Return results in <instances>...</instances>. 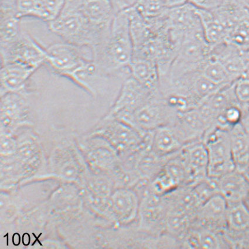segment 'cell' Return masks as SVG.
Returning <instances> with one entry per match:
<instances>
[{
    "label": "cell",
    "instance_id": "1",
    "mask_svg": "<svg viewBox=\"0 0 249 249\" xmlns=\"http://www.w3.org/2000/svg\"><path fill=\"white\" fill-rule=\"evenodd\" d=\"M46 50L45 65L53 72L70 80L90 96H97V82L107 78L94 62L90 48L64 42L51 45Z\"/></svg>",
    "mask_w": 249,
    "mask_h": 249
},
{
    "label": "cell",
    "instance_id": "2",
    "mask_svg": "<svg viewBox=\"0 0 249 249\" xmlns=\"http://www.w3.org/2000/svg\"><path fill=\"white\" fill-rule=\"evenodd\" d=\"M133 55L129 18L126 10L119 11L109 34L102 45L93 52V61L106 77L130 75L129 66Z\"/></svg>",
    "mask_w": 249,
    "mask_h": 249
},
{
    "label": "cell",
    "instance_id": "3",
    "mask_svg": "<svg viewBox=\"0 0 249 249\" xmlns=\"http://www.w3.org/2000/svg\"><path fill=\"white\" fill-rule=\"evenodd\" d=\"M212 47L205 38L202 28L185 34L181 47L168 73L160 82L171 81L193 71H198L210 58Z\"/></svg>",
    "mask_w": 249,
    "mask_h": 249
},
{
    "label": "cell",
    "instance_id": "4",
    "mask_svg": "<svg viewBox=\"0 0 249 249\" xmlns=\"http://www.w3.org/2000/svg\"><path fill=\"white\" fill-rule=\"evenodd\" d=\"M47 23L51 32L65 42L89 47L91 50L96 47V36L90 24L77 8L68 2H65L59 15Z\"/></svg>",
    "mask_w": 249,
    "mask_h": 249
},
{
    "label": "cell",
    "instance_id": "5",
    "mask_svg": "<svg viewBox=\"0 0 249 249\" xmlns=\"http://www.w3.org/2000/svg\"><path fill=\"white\" fill-rule=\"evenodd\" d=\"M95 134L113 146L120 154H131L149 144L152 132L142 133L127 123L105 117Z\"/></svg>",
    "mask_w": 249,
    "mask_h": 249
},
{
    "label": "cell",
    "instance_id": "6",
    "mask_svg": "<svg viewBox=\"0 0 249 249\" xmlns=\"http://www.w3.org/2000/svg\"><path fill=\"white\" fill-rule=\"evenodd\" d=\"M178 114L169 107L159 90L145 104L122 122L145 134L175 122Z\"/></svg>",
    "mask_w": 249,
    "mask_h": 249
},
{
    "label": "cell",
    "instance_id": "7",
    "mask_svg": "<svg viewBox=\"0 0 249 249\" xmlns=\"http://www.w3.org/2000/svg\"><path fill=\"white\" fill-rule=\"evenodd\" d=\"M208 154V177L217 180L234 170L230 130L214 127L202 139Z\"/></svg>",
    "mask_w": 249,
    "mask_h": 249
},
{
    "label": "cell",
    "instance_id": "8",
    "mask_svg": "<svg viewBox=\"0 0 249 249\" xmlns=\"http://www.w3.org/2000/svg\"><path fill=\"white\" fill-rule=\"evenodd\" d=\"M87 20L97 40L95 48L107 38L117 11L110 0H66Z\"/></svg>",
    "mask_w": 249,
    "mask_h": 249
},
{
    "label": "cell",
    "instance_id": "9",
    "mask_svg": "<svg viewBox=\"0 0 249 249\" xmlns=\"http://www.w3.org/2000/svg\"><path fill=\"white\" fill-rule=\"evenodd\" d=\"M47 50L29 34L22 31L12 42L1 45V64L19 63L36 70L45 65Z\"/></svg>",
    "mask_w": 249,
    "mask_h": 249
},
{
    "label": "cell",
    "instance_id": "10",
    "mask_svg": "<svg viewBox=\"0 0 249 249\" xmlns=\"http://www.w3.org/2000/svg\"><path fill=\"white\" fill-rule=\"evenodd\" d=\"M156 91L149 89L129 75L123 82L118 96L105 116L124 121L145 104Z\"/></svg>",
    "mask_w": 249,
    "mask_h": 249
},
{
    "label": "cell",
    "instance_id": "11",
    "mask_svg": "<svg viewBox=\"0 0 249 249\" xmlns=\"http://www.w3.org/2000/svg\"><path fill=\"white\" fill-rule=\"evenodd\" d=\"M179 156L185 170V186L193 187L208 178V154L202 140L185 145Z\"/></svg>",
    "mask_w": 249,
    "mask_h": 249
},
{
    "label": "cell",
    "instance_id": "12",
    "mask_svg": "<svg viewBox=\"0 0 249 249\" xmlns=\"http://www.w3.org/2000/svg\"><path fill=\"white\" fill-rule=\"evenodd\" d=\"M211 55L222 64L234 82L249 69V53L238 46L223 43L212 47Z\"/></svg>",
    "mask_w": 249,
    "mask_h": 249
},
{
    "label": "cell",
    "instance_id": "13",
    "mask_svg": "<svg viewBox=\"0 0 249 249\" xmlns=\"http://www.w3.org/2000/svg\"><path fill=\"white\" fill-rule=\"evenodd\" d=\"M227 210L226 200L219 194H214L199 207L193 225L223 232L226 228Z\"/></svg>",
    "mask_w": 249,
    "mask_h": 249
},
{
    "label": "cell",
    "instance_id": "14",
    "mask_svg": "<svg viewBox=\"0 0 249 249\" xmlns=\"http://www.w3.org/2000/svg\"><path fill=\"white\" fill-rule=\"evenodd\" d=\"M188 143L175 122L153 131L151 148L158 156L170 157L178 153Z\"/></svg>",
    "mask_w": 249,
    "mask_h": 249
},
{
    "label": "cell",
    "instance_id": "15",
    "mask_svg": "<svg viewBox=\"0 0 249 249\" xmlns=\"http://www.w3.org/2000/svg\"><path fill=\"white\" fill-rule=\"evenodd\" d=\"M36 68L19 63H8L1 68V96L7 93L25 91L28 80Z\"/></svg>",
    "mask_w": 249,
    "mask_h": 249
},
{
    "label": "cell",
    "instance_id": "16",
    "mask_svg": "<svg viewBox=\"0 0 249 249\" xmlns=\"http://www.w3.org/2000/svg\"><path fill=\"white\" fill-rule=\"evenodd\" d=\"M217 192L228 204L244 202L249 190V179L234 170L215 180Z\"/></svg>",
    "mask_w": 249,
    "mask_h": 249
},
{
    "label": "cell",
    "instance_id": "17",
    "mask_svg": "<svg viewBox=\"0 0 249 249\" xmlns=\"http://www.w3.org/2000/svg\"><path fill=\"white\" fill-rule=\"evenodd\" d=\"M26 94L25 90L1 96V119L7 126H11L29 115L30 107Z\"/></svg>",
    "mask_w": 249,
    "mask_h": 249
},
{
    "label": "cell",
    "instance_id": "18",
    "mask_svg": "<svg viewBox=\"0 0 249 249\" xmlns=\"http://www.w3.org/2000/svg\"><path fill=\"white\" fill-rule=\"evenodd\" d=\"M231 157L235 170L248 178L249 174V134L242 123L230 130Z\"/></svg>",
    "mask_w": 249,
    "mask_h": 249
},
{
    "label": "cell",
    "instance_id": "19",
    "mask_svg": "<svg viewBox=\"0 0 249 249\" xmlns=\"http://www.w3.org/2000/svg\"><path fill=\"white\" fill-rule=\"evenodd\" d=\"M196 8L205 38L211 47L227 42L230 32L227 24L214 10Z\"/></svg>",
    "mask_w": 249,
    "mask_h": 249
},
{
    "label": "cell",
    "instance_id": "20",
    "mask_svg": "<svg viewBox=\"0 0 249 249\" xmlns=\"http://www.w3.org/2000/svg\"><path fill=\"white\" fill-rule=\"evenodd\" d=\"M21 19L17 14L16 0H1L0 45L12 42L20 35Z\"/></svg>",
    "mask_w": 249,
    "mask_h": 249
},
{
    "label": "cell",
    "instance_id": "21",
    "mask_svg": "<svg viewBox=\"0 0 249 249\" xmlns=\"http://www.w3.org/2000/svg\"><path fill=\"white\" fill-rule=\"evenodd\" d=\"M129 73L130 76L149 89L160 90V76L155 62L146 59L132 58Z\"/></svg>",
    "mask_w": 249,
    "mask_h": 249
},
{
    "label": "cell",
    "instance_id": "22",
    "mask_svg": "<svg viewBox=\"0 0 249 249\" xmlns=\"http://www.w3.org/2000/svg\"><path fill=\"white\" fill-rule=\"evenodd\" d=\"M132 7L154 31L164 27L168 10L164 0H137Z\"/></svg>",
    "mask_w": 249,
    "mask_h": 249
},
{
    "label": "cell",
    "instance_id": "23",
    "mask_svg": "<svg viewBox=\"0 0 249 249\" xmlns=\"http://www.w3.org/2000/svg\"><path fill=\"white\" fill-rule=\"evenodd\" d=\"M249 228V209L245 202L228 204L226 228L223 232L237 234Z\"/></svg>",
    "mask_w": 249,
    "mask_h": 249
},
{
    "label": "cell",
    "instance_id": "24",
    "mask_svg": "<svg viewBox=\"0 0 249 249\" xmlns=\"http://www.w3.org/2000/svg\"><path fill=\"white\" fill-rule=\"evenodd\" d=\"M199 71L220 88L227 87L234 82L224 67L212 55L200 68Z\"/></svg>",
    "mask_w": 249,
    "mask_h": 249
},
{
    "label": "cell",
    "instance_id": "25",
    "mask_svg": "<svg viewBox=\"0 0 249 249\" xmlns=\"http://www.w3.org/2000/svg\"><path fill=\"white\" fill-rule=\"evenodd\" d=\"M16 3L17 14L21 19L33 17L47 22L51 20L44 0H16Z\"/></svg>",
    "mask_w": 249,
    "mask_h": 249
},
{
    "label": "cell",
    "instance_id": "26",
    "mask_svg": "<svg viewBox=\"0 0 249 249\" xmlns=\"http://www.w3.org/2000/svg\"><path fill=\"white\" fill-rule=\"evenodd\" d=\"M249 41V20L243 18L231 28L227 42L244 48Z\"/></svg>",
    "mask_w": 249,
    "mask_h": 249
},
{
    "label": "cell",
    "instance_id": "27",
    "mask_svg": "<svg viewBox=\"0 0 249 249\" xmlns=\"http://www.w3.org/2000/svg\"><path fill=\"white\" fill-rule=\"evenodd\" d=\"M234 93L237 101L244 111L249 113V74L246 73L233 82Z\"/></svg>",
    "mask_w": 249,
    "mask_h": 249
},
{
    "label": "cell",
    "instance_id": "28",
    "mask_svg": "<svg viewBox=\"0 0 249 249\" xmlns=\"http://www.w3.org/2000/svg\"><path fill=\"white\" fill-rule=\"evenodd\" d=\"M44 2L49 14H50L51 20H53L61 12L66 0H44Z\"/></svg>",
    "mask_w": 249,
    "mask_h": 249
},
{
    "label": "cell",
    "instance_id": "29",
    "mask_svg": "<svg viewBox=\"0 0 249 249\" xmlns=\"http://www.w3.org/2000/svg\"><path fill=\"white\" fill-rule=\"evenodd\" d=\"M224 0H188L190 3L199 9L212 10L221 5Z\"/></svg>",
    "mask_w": 249,
    "mask_h": 249
},
{
    "label": "cell",
    "instance_id": "30",
    "mask_svg": "<svg viewBox=\"0 0 249 249\" xmlns=\"http://www.w3.org/2000/svg\"><path fill=\"white\" fill-rule=\"evenodd\" d=\"M115 8L117 12L126 10L127 8L132 7L136 3L137 0H110Z\"/></svg>",
    "mask_w": 249,
    "mask_h": 249
},
{
    "label": "cell",
    "instance_id": "31",
    "mask_svg": "<svg viewBox=\"0 0 249 249\" xmlns=\"http://www.w3.org/2000/svg\"><path fill=\"white\" fill-rule=\"evenodd\" d=\"M166 7L168 8H174L188 3V0H164Z\"/></svg>",
    "mask_w": 249,
    "mask_h": 249
},
{
    "label": "cell",
    "instance_id": "32",
    "mask_svg": "<svg viewBox=\"0 0 249 249\" xmlns=\"http://www.w3.org/2000/svg\"><path fill=\"white\" fill-rule=\"evenodd\" d=\"M245 18L249 20V0H240Z\"/></svg>",
    "mask_w": 249,
    "mask_h": 249
},
{
    "label": "cell",
    "instance_id": "33",
    "mask_svg": "<svg viewBox=\"0 0 249 249\" xmlns=\"http://www.w3.org/2000/svg\"><path fill=\"white\" fill-rule=\"evenodd\" d=\"M244 202H245V204H246V205L247 206V207L249 209V190L248 193L247 194V196H246L245 201Z\"/></svg>",
    "mask_w": 249,
    "mask_h": 249
},
{
    "label": "cell",
    "instance_id": "34",
    "mask_svg": "<svg viewBox=\"0 0 249 249\" xmlns=\"http://www.w3.org/2000/svg\"><path fill=\"white\" fill-rule=\"evenodd\" d=\"M243 49H245V50L249 53V41L248 44L246 45V47Z\"/></svg>",
    "mask_w": 249,
    "mask_h": 249
},
{
    "label": "cell",
    "instance_id": "35",
    "mask_svg": "<svg viewBox=\"0 0 249 249\" xmlns=\"http://www.w3.org/2000/svg\"><path fill=\"white\" fill-rule=\"evenodd\" d=\"M246 72H247L249 74V69L248 71H246Z\"/></svg>",
    "mask_w": 249,
    "mask_h": 249
}]
</instances>
